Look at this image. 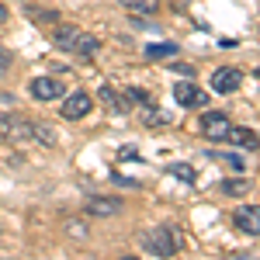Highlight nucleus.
Masks as SVG:
<instances>
[{
    "label": "nucleus",
    "mask_w": 260,
    "mask_h": 260,
    "mask_svg": "<svg viewBox=\"0 0 260 260\" xmlns=\"http://www.w3.org/2000/svg\"><path fill=\"white\" fill-rule=\"evenodd\" d=\"M139 243L149 257H174L180 246V236H177V229H170V225H153V229H146L139 236Z\"/></svg>",
    "instance_id": "f257e3e1"
},
{
    "label": "nucleus",
    "mask_w": 260,
    "mask_h": 260,
    "mask_svg": "<svg viewBox=\"0 0 260 260\" xmlns=\"http://www.w3.org/2000/svg\"><path fill=\"white\" fill-rule=\"evenodd\" d=\"M0 139L7 146H24L31 139V121L24 115H0Z\"/></svg>",
    "instance_id": "f03ea898"
},
{
    "label": "nucleus",
    "mask_w": 260,
    "mask_h": 260,
    "mask_svg": "<svg viewBox=\"0 0 260 260\" xmlns=\"http://www.w3.org/2000/svg\"><path fill=\"white\" fill-rule=\"evenodd\" d=\"M90 108H94V98L87 94V90H73L70 98H62V108H59V118H87L90 115Z\"/></svg>",
    "instance_id": "7ed1b4c3"
},
{
    "label": "nucleus",
    "mask_w": 260,
    "mask_h": 260,
    "mask_svg": "<svg viewBox=\"0 0 260 260\" xmlns=\"http://www.w3.org/2000/svg\"><path fill=\"white\" fill-rule=\"evenodd\" d=\"M240 87H243V73L236 66H219L212 73V90L215 94H236Z\"/></svg>",
    "instance_id": "20e7f679"
},
{
    "label": "nucleus",
    "mask_w": 260,
    "mask_h": 260,
    "mask_svg": "<svg viewBox=\"0 0 260 260\" xmlns=\"http://www.w3.org/2000/svg\"><path fill=\"white\" fill-rule=\"evenodd\" d=\"M174 98H177L180 108H205V104H208V94H205L194 80L177 83V87H174Z\"/></svg>",
    "instance_id": "39448f33"
},
{
    "label": "nucleus",
    "mask_w": 260,
    "mask_h": 260,
    "mask_svg": "<svg viewBox=\"0 0 260 260\" xmlns=\"http://www.w3.org/2000/svg\"><path fill=\"white\" fill-rule=\"evenodd\" d=\"M233 225L246 233V236H257L260 233V208L257 205H246V208H236L233 212Z\"/></svg>",
    "instance_id": "423d86ee"
},
{
    "label": "nucleus",
    "mask_w": 260,
    "mask_h": 260,
    "mask_svg": "<svg viewBox=\"0 0 260 260\" xmlns=\"http://www.w3.org/2000/svg\"><path fill=\"white\" fill-rule=\"evenodd\" d=\"M118 212H121L118 198H101V194L87 198V215H94V219H115Z\"/></svg>",
    "instance_id": "0eeeda50"
},
{
    "label": "nucleus",
    "mask_w": 260,
    "mask_h": 260,
    "mask_svg": "<svg viewBox=\"0 0 260 260\" xmlns=\"http://www.w3.org/2000/svg\"><path fill=\"white\" fill-rule=\"evenodd\" d=\"M229 115H222V111H205V118H201V132L208 136V139H222L225 132H229Z\"/></svg>",
    "instance_id": "6e6552de"
},
{
    "label": "nucleus",
    "mask_w": 260,
    "mask_h": 260,
    "mask_svg": "<svg viewBox=\"0 0 260 260\" xmlns=\"http://www.w3.org/2000/svg\"><path fill=\"white\" fill-rule=\"evenodd\" d=\"M31 98L35 101H56V98H62V83L52 80V77H35L31 80Z\"/></svg>",
    "instance_id": "1a4fd4ad"
},
{
    "label": "nucleus",
    "mask_w": 260,
    "mask_h": 260,
    "mask_svg": "<svg viewBox=\"0 0 260 260\" xmlns=\"http://www.w3.org/2000/svg\"><path fill=\"white\" fill-rule=\"evenodd\" d=\"M222 142H233V146H240V149H257V132H253V128H233V125H229V132L222 136Z\"/></svg>",
    "instance_id": "9d476101"
},
{
    "label": "nucleus",
    "mask_w": 260,
    "mask_h": 260,
    "mask_svg": "<svg viewBox=\"0 0 260 260\" xmlns=\"http://www.w3.org/2000/svg\"><path fill=\"white\" fill-rule=\"evenodd\" d=\"M73 52H77V56H80V59H94V56H98L101 52V39L98 35H77V42H73Z\"/></svg>",
    "instance_id": "9b49d317"
},
{
    "label": "nucleus",
    "mask_w": 260,
    "mask_h": 260,
    "mask_svg": "<svg viewBox=\"0 0 260 260\" xmlns=\"http://www.w3.org/2000/svg\"><path fill=\"white\" fill-rule=\"evenodd\" d=\"M98 98H101V104H104V108H111L115 115H125V111H128V104H125V101L118 98V90H115L111 83H104V87H101V90H98Z\"/></svg>",
    "instance_id": "f8f14e48"
},
{
    "label": "nucleus",
    "mask_w": 260,
    "mask_h": 260,
    "mask_svg": "<svg viewBox=\"0 0 260 260\" xmlns=\"http://www.w3.org/2000/svg\"><path fill=\"white\" fill-rule=\"evenodd\" d=\"M77 35H80V31H77L73 24H59V28L52 31V45H56V49H73Z\"/></svg>",
    "instance_id": "ddd939ff"
},
{
    "label": "nucleus",
    "mask_w": 260,
    "mask_h": 260,
    "mask_svg": "<svg viewBox=\"0 0 260 260\" xmlns=\"http://www.w3.org/2000/svg\"><path fill=\"white\" fill-rule=\"evenodd\" d=\"M31 139H39L42 146H56V128L49 125V121H31Z\"/></svg>",
    "instance_id": "4468645a"
},
{
    "label": "nucleus",
    "mask_w": 260,
    "mask_h": 260,
    "mask_svg": "<svg viewBox=\"0 0 260 260\" xmlns=\"http://www.w3.org/2000/svg\"><path fill=\"white\" fill-rule=\"evenodd\" d=\"M177 42H156V45H146V59H170L177 56Z\"/></svg>",
    "instance_id": "2eb2a0df"
},
{
    "label": "nucleus",
    "mask_w": 260,
    "mask_h": 260,
    "mask_svg": "<svg viewBox=\"0 0 260 260\" xmlns=\"http://www.w3.org/2000/svg\"><path fill=\"white\" fill-rule=\"evenodd\" d=\"M253 184L246 177H233V180H222V194H229V198H243L246 191H250Z\"/></svg>",
    "instance_id": "dca6fc26"
},
{
    "label": "nucleus",
    "mask_w": 260,
    "mask_h": 260,
    "mask_svg": "<svg viewBox=\"0 0 260 260\" xmlns=\"http://www.w3.org/2000/svg\"><path fill=\"white\" fill-rule=\"evenodd\" d=\"M24 14L31 21H39V24H56V21H59L56 7H24Z\"/></svg>",
    "instance_id": "f3484780"
},
{
    "label": "nucleus",
    "mask_w": 260,
    "mask_h": 260,
    "mask_svg": "<svg viewBox=\"0 0 260 260\" xmlns=\"http://www.w3.org/2000/svg\"><path fill=\"white\" fill-rule=\"evenodd\" d=\"M142 108H146V115H142V121H146V128H163V125H167V111H156V108H153V104H142Z\"/></svg>",
    "instance_id": "a211bd4d"
},
{
    "label": "nucleus",
    "mask_w": 260,
    "mask_h": 260,
    "mask_svg": "<svg viewBox=\"0 0 260 260\" xmlns=\"http://www.w3.org/2000/svg\"><path fill=\"white\" fill-rule=\"evenodd\" d=\"M167 174H174V177L184 180V184H194V180H198V170H194L191 163H174V167H170Z\"/></svg>",
    "instance_id": "6ab92c4d"
},
{
    "label": "nucleus",
    "mask_w": 260,
    "mask_h": 260,
    "mask_svg": "<svg viewBox=\"0 0 260 260\" xmlns=\"http://www.w3.org/2000/svg\"><path fill=\"white\" fill-rule=\"evenodd\" d=\"M121 4H125L132 14H156V11H160L156 0H121Z\"/></svg>",
    "instance_id": "aec40b11"
},
{
    "label": "nucleus",
    "mask_w": 260,
    "mask_h": 260,
    "mask_svg": "<svg viewBox=\"0 0 260 260\" xmlns=\"http://www.w3.org/2000/svg\"><path fill=\"white\" fill-rule=\"evenodd\" d=\"M208 156H212V160H219V163H225V167H233L236 174H243V170H246V160H243V156H236V153H208Z\"/></svg>",
    "instance_id": "412c9836"
},
{
    "label": "nucleus",
    "mask_w": 260,
    "mask_h": 260,
    "mask_svg": "<svg viewBox=\"0 0 260 260\" xmlns=\"http://www.w3.org/2000/svg\"><path fill=\"white\" fill-rule=\"evenodd\" d=\"M149 90L146 87H125V104H149Z\"/></svg>",
    "instance_id": "4be33fe9"
},
{
    "label": "nucleus",
    "mask_w": 260,
    "mask_h": 260,
    "mask_svg": "<svg viewBox=\"0 0 260 260\" xmlns=\"http://www.w3.org/2000/svg\"><path fill=\"white\" fill-rule=\"evenodd\" d=\"M66 229H70V236H80V240L87 236V222H77V219H70V222H66Z\"/></svg>",
    "instance_id": "5701e85b"
},
{
    "label": "nucleus",
    "mask_w": 260,
    "mask_h": 260,
    "mask_svg": "<svg viewBox=\"0 0 260 260\" xmlns=\"http://www.w3.org/2000/svg\"><path fill=\"white\" fill-rule=\"evenodd\" d=\"M170 66L177 70L180 77H191V80H194V66H191V62H170Z\"/></svg>",
    "instance_id": "b1692460"
},
{
    "label": "nucleus",
    "mask_w": 260,
    "mask_h": 260,
    "mask_svg": "<svg viewBox=\"0 0 260 260\" xmlns=\"http://www.w3.org/2000/svg\"><path fill=\"white\" fill-rule=\"evenodd\" d=\"M111 180H115V184H121V187H139V180L125 177V174H111Z\"/></svg>",
    "instance_id": "393cba45"
},
{
    "label": "nucleus",
    "mask_w": 260,
    "mask_h": 260,
    "mask_svg": "<svg viewBox=\"0 0 260 260\" xmlns=\"http://www.w3.org/2000/svg\"><path fill=\"white\" fill-rule=\"evenodd\" d=\"M118 160H139V153L132 146H125V149H118Z\"/></svg>",
    "instance_id": "a878e982"
},
{
    "label": "nucleus",
    "mask_w": 260,
    "mask_h": 260,
    "mask_svg": "<svg viewBox=\"0 0 260 260\" xmlns=\"http://www.w3.org/2000/svg\"><path fill=\"white\" fill-rule=\"evenodd\" d=\"M11 62H14V59H11V52H7V49H0V73H4Z\"/></svg>",
    "instance_id": "bb28decb"
},
{
    "label": "nucleus",
    "mask_w": 260,
    "mask_h": 260,
    "mask_svg": "<svg viewBox=\"0 0 260 260\" xmlns=\"http://www.w3.org/2000/svg\"><path fill=\"white\" fill-rule=\"evenodd\" d=\"M0 21H7V7L4 4H0Z\"/></svg>",
    "instance_id": "cd10ccee"
}]
</instances>
